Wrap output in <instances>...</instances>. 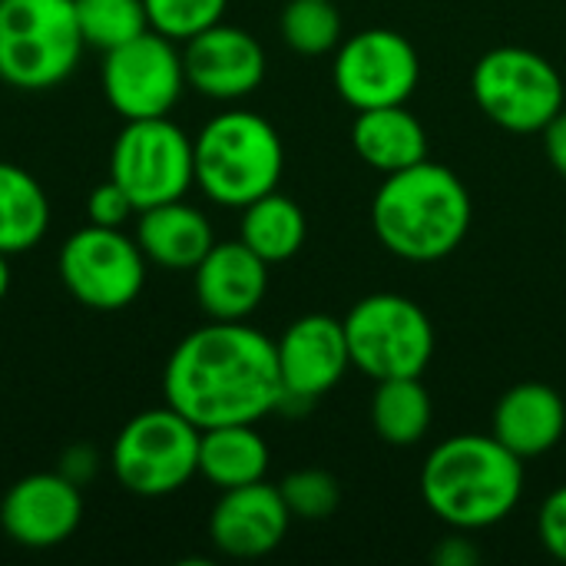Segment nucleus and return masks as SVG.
<instances>
[{
	"label": "nucleus",
	"mask_w": 566,
	"mask_h": 566,
	"mask_svg": "<svg viewBox=\"0 0 566 566\" xmlns=\"http://www.w3.org/2000/svg\"><path fill=\"white\" fill-rule=\"evenodd\" d=\"M163 398L199 431L255 424L282 401L275 342L245 322L209 318L172 348L163 368Z\"/></svg>",
	"instance_id": "obj_1"
},
{
	"label": "nucleus",
	"mask_w": 566,
	"mask_h": 566,
	"mask_svg": "<svg viewBox=\"0 0 566 566\" xmlns=\"http://www.w3.org/2000/svg\"><path fill=\"white\" fill-rule=\"evenodd\" d=\"M471 192L444 163L421 159L388 172L371 199V229L378 242L405 262H441L461 249L471 232Z\"/></svg>",
	"instance_id": "obj_2"
},
{
	"label": "nucleus",
	"mask_w": 566,
	"mask_h": 566,
	"mask_svg": "<svg viewBox=\"0 0 566 566\" xmlns=\"http://www.w3.org/2000/svg\"><path fill=\"white\" fill-rule=\"evenodd\" d=\"M418 488L441 524L474 534L514 514L524 497V461L494 434H454L428 454Z\"/></svg>",
	"instance_id": "obj_3"
},
{
	"label": "nucleus",
	"mask_w": 566,
	"mask_h": 566,
	"mask_svg": "<svg viewBox=\"0 0 566 566\" xmlns=\"http://www.w3.org/2000/svg\"><path fill=\"white\" fill-rule=\"evenodd\" d=\"M196 186L226 209H245L279 189L285 146L279 129L252 109L212 116L192 139Z\"/></svg>",
	"instance_id": "obj_4"
},
{
	"label": "nucleus",
	"mask_w": 566,
	"mask_h": 566,
	"mask_svg": "<svg viewBox=\"0 0 566 566\" xmlns=\"http://www.w3.org/2000/svg\"><path fill=\"white\" fill-rule=\"evenodd\" d=\"M86 43L76 0H0V80L13 90H53L80 63Z\"/></svg>",
	"instance_id": "obj_5"
},
{
	"label": "nucleus",
	"mask_w": 566,
	"mask_h": 566,
	"mask_svg": "<svg viewBox=\"0 0 566 566\" xmlns=\"http://www.w3.org/2000/svg\"><path fill=\"white\" fill-rule=\"evenodd\" d=\"M199 438L202 431L169 405L139 411L113 441V478L136 497H169L199 474Z\"/></svg>",
	"instance_id": "obj_6"
},
{
	"label": "nucleus",
	"mask_w": 566,
	"mask_h": 566,
	"mask_svg": "<svg viewBox=\"0 0 566 566\" xmlns=\"http://www.w3.org/2000/svg\"><path fill=\"white\" fill-rule=\"evenodd\" d=\"M342 322L352 365L375 381L421 378L434 358V325L408 295H365Z\"/></svg>",
	"instance_id": "obj_7"
},
{
	"label": "nucleus",
	"mask_w": 566,
	"mask_h": 566,
	"mask_svg": "<svg viewBox=\"0 0 566 566\" xmlns=\"http://www.w3.org/2000/svg\"><path fill=\"white\" fill-rule=\"evenodd\" d=\"M471 93L478 109L507 133H544L564 109V76L537 50L494 46L471 70Z\"/></svg>",
	"instance_id": "obj_8"
},
{
	"label": "nucleus",
	"mask_w": 566,
	"mask_h": 566,
	"mask_svg": "<svg viewBox=\"0 0 566 566\" xmlns=\"http://www.w3.org/2000/svg\"><path fill=\"white\" fill-rule=\"evenodd\" d=\"M109 179L126 189L136 212L182 199L196 186L189 133L169 116L126 119L109 153Z\"/></svg>",
	"instance_id": "obj_9"
},
{
	"label": "nucleus",
	"mask_w": 566,
	"mask_h": 566,
	"mask_svg": "<svg viewBox=\"0 0 566 566\" xmlns=\"http://www.w3.org/2000/svg\"><path fill=\"white\" fill-rule=\"evenodd\" d=\"M63 289L93 312L129 308L146 285V255L123 229L83 226L60 245Z\"/></svg>",
	"instance_id": "obj_10"
},
{
	"label": "nucleus",
	"mask_w": 566,
	"mask_h": 566,
	"mask_svg": "<svg viewBox=\"0 0 566 566\" xmlns=\"http://www.w3.org/2000/svg\"><path fill=\"white\" fill-rule=\"evenodd\" d=\"M332 80L338 96L355 113L401 106L418 90L421 56L405 33L388 27H368L338 43Z\"/></svg>",
	"instance_id": "obj_11"
},
{
	"label": "nucleus",
	"mask_w": 566,
	"mask_h": 566,
	"mask_svg": "<svg viewBox=\"0 0 566 566\" xmlns=\"http://www.w3.org/2000/svg\"><path fill=\"white\" fill-rule=\"evenodd\" d=\"M99 80L106 103L123 119L169 116L189 90L182 50L176 46V40L156 30H146L136 40L103 53Z\"/></svg>",
	"instance_id": "obj_12"
},
{
	"label": "nucleus",
	"mask_w": 566,
	"mask_h": 566,
	"mask_svg": "<svg viewBox=\"0 0 566 566\" xmlns=\"http://www.w3.org/2000/svg\"><path fill=\"white\" fill-rule=\"evenodd\" d=\"M275 355L282 375L279 411H285L289 405L308 408L312 401L328 395L352 368L345 322L322 312L295 318L275 342Z\"/></svg>",
	"instance_id": "obj_13"
},
{
	"label": "nucleus",
	"mask_w": 566,
	"mask_h": 566,
	"mask_svg": "<svg viewBox=\"0 0 566 566\" xmlns=\"http://www.w3.org/2000/svg\"><path fill=\"white\" fill-rule=\"evenodd\" d=\"M83 521V488L60 471H40L20 478L0 501L3 534L27 551L60 547L76 534Z\"/></svg>",
	"instance_id": "obj_14"
},
{
	"label": "nucleus",
	"mask_w": 566,
	"mask_h": 566,
	"mask_svg": "<svg viewBox=\"0 0 566 566\" xmlns=\"http://www.w3.org/2000/svg\"><path fill=\"white\" fill-rule=\"evenodd\" d=\"M182 66L189 90L216 103H235L262 86L265 50L249 30L219 20L186 40Z\"/></svg>",
	"instance_id": "obj_15"
},
{
	"label": "nucleus",
	"mask_w": 566,
	"mask_h": 566,
	"mask_svg": "<svg viewBox=\"0 0 566 566\" xmlns=\"http://www.w3.org/2000/svg\"><path fill=\"white\" fill-rule=\"evenodd\" d=\"M292 514L275 484L255 481L222 491L209 514V541L219 554L255 560L272 554L289 534Z\"/></svg>",
	"instance_id": "obj_16"
},
{
	"label": "nucleus",
	"mask_w": 566,
	"mask_h": 566,
	"mask_svg": "<svg viewBox=\"0 0 566 566\" xmlns=\"http://www.w3.org/2000/svg\"><path fill=\"white\" fill-rule=\"evenodd\" d=\"M199 308L212 322H245L259 312L269 292V262L259 259L242 239L216 242L192 269Z\"/></svg>",
	"instance_id": "obj_17"
},
{
	"label": "nucleus",
	"mask_w": 566,
	"mask_h": 566,
	"mask_svg": "<svg viewBox=\"0 0 566 566\" xmlns=\"http://www.w3.org/2000/svg\"><path fill=\"white\" fill-rule=\"evenodd\" d=\"M566 431V405L560 391L544 381H521L501 395L494 408V438L521 461L541 458L560 444Z\"/></svg>",
	"instance_id": "obj_18"
},
{
	"label": "nucleus",
	"mask_w": 566,
	"mask_h": 566,
	"mask_svg": "<svg viewBox=\"0 0 566 566\" xmlns=\"http://www.w3.org/2000/svg\"><path fill=\"white\" fill-rule=\"evenodd\" d=\"M136 242L146 262L169 272H192L216 245V232L202 209L189 206L186 199H172L139 212Z\"/></svg>",
	"instance_id": "obj_19"
},
{
	"label": "nucleus",
	"mask_w": 566,
	"mask_h": 566,
	"mask_svg": "<svg viewBox=\"0 0 566 566\" xmlns=\"http://www.w3.org/2000/svg\"><path fill=\"white\" fill-rule=\"evenodd\" d=\"M352 146L358 159L381 176L428 159V133L408 103L361 109L352 123Z\"/></svg>",
	"instance_id": "obj_20"
},
{
	"label": "nucleus",
	"mask_w": 566,
	"mask_h": 566,
	"mask_svg": "<svg viewBox=\"0 0 566 566\" xmlns=\"http://www.w3.org/2000/svg\"><path fill=\"white\" fill-rule=\"evenodd\" d=\"M269 444L255 424H219L206 428L199 438V474L219 488L232 491L242 484L265 481Z\"/></svg>",
	"instance_id": "obj_21"
},
{
	"label": "nucleus",
	"mask_w": 566,
	"mask_h": 566,
	"mask_svg": "<svg viewBox=\"0 0 566 566\" xmlns=\"http://www.w3.org/2000/svg\"><path fill=\"white\" fill-rule=\"evenodd\" d=\"M50 229V196L23 166L0 163V252L20 255L43 242Z\"/></svg>",
	"instance_id": "obj_22"
},
{
	"label": "nucleus",
	"mask_w": 566,
	"mask_h": 566,
	"mask_svg": "<svg viewBox=\"0 0 566 566\" xmlns=\"http://www.w3.org/2000/svg\"><path fill=\"white\" fill-rule=\"evenodd\" d=\"M305 235H308V222H305L302 206L282 196L279 189L265 192L262 199L242 209L239 239L269 265L295 259L305 245Z\"/></svg>",
	"instance_id": "obj_23"
},
{
	"label": "nucleus",
	"mask_w": 566,
	"mask_h": 566,
	"mask_svg": "<svg viewBox=\"0 0 566 566\" xmlns=\"http://www.w3.org/2000/svg\"><path fill=\"white\" fill-rule=\"evenodd\" d=\"M434 421V401L421 378H385L371 395V428L385 444L411 448L424 441Z\"/></svg>",
	"instance_id": "obj_24"
},
{
	"label": "nucleus",
	"mask_w": 566,
	"mask_h": 566,
	"mask_svg": "<svg viewBox=\"0 0 566 566\" xmlns=\"http://www.w3.org/2000/svg\"><path fill=\"white\" fill-rule=\"evenodd\" d=\"M282 40L302 56H325L338 50L345 27L335 0H289L279 20Z\"/></svg>",
	"instance_id": "obj_25"
},
{
	"label": "nucleus",
	"mask_w": 566,
	"mask_h": 566,
	"mask_svg": "<svg viewBox=\"0 0 566 566\" xmlns=\"http://www.w3.org/2000/svg\"><path fill=\"white\" fill-rule=\"evenodd\" d=\"M76 23L83 43L103 53L149 30L143 0H76Z\"/></svg>",
	"instance_id": "obj_26"
},
{
	"label": "nucleus",
	"mask_w": 566,
	"mask_h": 566,
	"mask_svg": "<svg viewBox=\"0 0 566 566\" xmlns=\"http://www.w3.org/2000/svg\"><path fill=\"white\" fill-rule=\"evenodd\" d=\"M282 497H285V507L292 514V521H328L338 504H342V488H338V478L322 471V468H302V471H292L282 484H279Z\"/></svg>",
	"instance_id": "obj_27"
},
{
	"label": "nucleus",
	"mask_w": 566,
	"mask_h": 566,
	"mask_svg": "<svg viewBox=\"0 0 566 566\" xmlns=\"http://www.w3.org/2000/svg\"><path fill=\"white\" fill-rule=\"evenodd\" d=\"M149 30L186 43L189 36L216 27L229 7V0H143Z\"/></svg>",
	"instance_id": "obj_28"
},
{
	"label": "nucleus",
	"mask_w": 566,
	"mask_h": 566,
	"mask_svg": "<svg viewBox=\"0 0 566 566\" xmlns=\"http://www.w3.org/2000/svg\"><path fill=\"white\" fill-rule=\"evenodd\" d=\"M136 212L133 199L126 196V189L116 179L99 182L90 199H86V219L93 226H106V229H123L129 222V216Z\"/></svg>",
	"instance_id": "obj_29"
},
{
	"label": "nucleus",
	"mask_w": 566,
	"mask_h": 566,
	"mask_svg": "<svg viewBox=\"0 0 566 566\" xmlns=\"http://www.w3.org/2000/svg\"><path fill=\"white\" fill-rule=\"evenodd\" d=\"M537 534H541L544 551L554 560L566 564V484L547 494L541 517H537Z\"/></svg>",
	"instance_id": "obj_30"
},
{
	"label": "nucleus",
	"mask_w": 566,
	"mask_h": 566,
	"mask_svg": "<svg viewBox=\"0 0 566 566\" xmlns=\"http://www.w3.org/2000/svg\"><path fill=\"white\" fill-rule=\"evenodd\" d=\"M60 474L66 481H73L76 488H86L99 474V454H96V448H90V444L66 448L63 458H60Z\"/></svg>",
	"instance_id": "obj_31"
},
{
	"label": "nucleus",
	"mask_w": 566,
	"mask_h": 566,
	"mask_svg": "<svg viewBox=\"0 0 566 566\" xmlns=\"http://www.w3.org/2000/svg\"><path fill=\"white\" fill-rule=\"evenodd\" d=\"M431 560L441 566H474L481 560V551L474 547V541L468 537V531H454L451 537H444L434 547Z\"/></svg>",
	"instance_id": "obj_32"
},
{
	"label": "nucleus",
	"mask_w": 566,
	"mask_h": 566,
	"mask_svg": "<svg viewBox=\"0 0 566 566\" xmlns=\"http://www.w3.org/2000/svg\"><path fill=\"white\" fill-rule=\"evenodd\" d=\"M544 149H547V159L557 169V176L566 179V106L544 126Z\"/></svg>",
	"instance_id": "obj_33"
},
{
	"label": "nucleus",
	"mask_w": 566,
	"mask_h": 566,
	"mask_svg": "<svg viewBox=\"0 0 566 566\" xmlns=\"http://www.w3.org/2000/svg\"><path fill=\"white\" fill-rule=\"evenodd\" d=\"M7 292H10V255L0 252V302L7 298Z\"/></svg>",
	"instance_id": "obj_34"
}]
</instances>
